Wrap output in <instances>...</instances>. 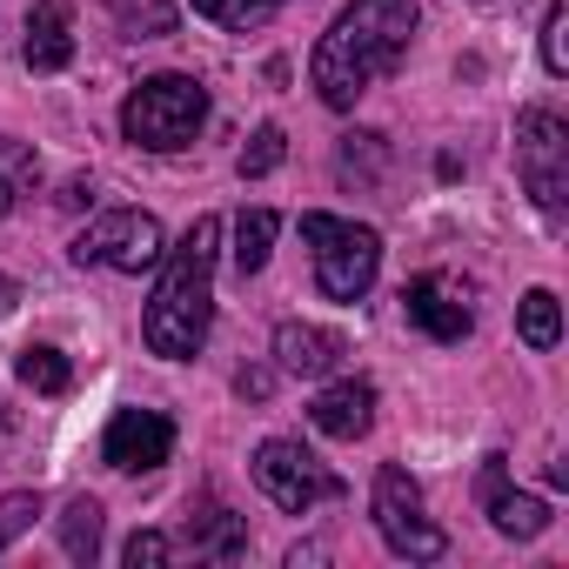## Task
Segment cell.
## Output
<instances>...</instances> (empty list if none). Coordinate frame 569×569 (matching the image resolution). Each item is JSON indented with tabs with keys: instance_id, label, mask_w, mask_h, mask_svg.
Listing matches in <instances>:
<instances>
[{
	"instance_id": "277c9868",
	"label": "cell",
	"mask_w": 569,
	"mask_h": 569,
	"mask_svg": "<svg viewBox=\"0 0 569 569\" xmlns=\"http://www.w3.org/2000/svg\"><path fill=\"white\" fill-rule=\"evenodd\" d=\"M302 241L316 254V289L329 302H362L382 274V234L369 221H342V214H302Z\"/></svg>"
},
{
	"instance_id": "ba28073f",
	"label": "cell",
	"mask_w": 569,
	"mask_h": 569,
	"mask_svg": "<svg viewBox=\"0 0 569 569\" xmlns=\"http://www.w3.org/2000/svg\"><path fill=\"white\" fill-rule=\"evenodd\" d=\"M254 489L274 502V509H289V516H309L316 502H329V496H342V482L302 449V442H289V436H268L261 449H254Z\"/></svg>"
},
{
	"instance_id": "44dd1931",
	"label": "cell",
	"mask_w": 569,
	"mask_h": 569,
	"mask_svg": "<svg viewBox=\"0 0 569 569\" xmlns=\"http://www.w3.org/2000/svg\"><path fill=\"white\" fill-rule=\"evenodd\" d=\"M281 154H289V134H281L274 121H261V128L248 134V148L234 154V168H241V181H261V174L281 168Z\"/></svg>"
},
{
	"instance_id": "4fadbf2b",
	"label": "cell",
	"mask_w": 569,
	"mask_h": 569,
	"mask_svg": "<svg viewBox=\"0 0 569 569\" xmlns=\"http://www.w3.org/2000/svg\"><path fill=\"white\" fill-rule=\"evenodd\" d=\"M336 362H342V336H329V329H316V322H281V329H274V369H281V376L322 382Z\"/></svg>"
},
{
	"instance_id": "4316f807",
	"label": "cell",
	"mask_w": 569,
	"mask_h": 569,
	"mask_svg": "<svg viewBox=\"0 0 569 569\" xmlns=\"http://www.w3.org/2000/svg\"><path fill=\"white\" fill-rule=\"evenodd\" d=\"M268 389H274V369H241L234 376V396H248V402H268Z\"/></svg>"
},
{
	"instance_id": "30bf717a",
	"label": "cell",
	"mask_w": 569,
	"mask_h": 569,
	"mask_svg": "<svg viewBox=\"0 0 569 569\" xmlns=\"http://www.w3.org/2000/svg\"><path fill=\"white\" fill-rule=\"evenodd\" d=\"M402 316L409 329H422L429 342H462L476 329V309H469V281L456 274H416L402 289Z\"/></svg>"
},
{
	"instance_id": "e0dca14e",
	"label": "cell",
	"mask_w": 569,
	"mask_h": 569,
	"mask_svg": "<svg viewBox=\"0 0 569 569\" xmlns=\"http://www.w3.org/2000/svg\"><path fill=\"white\" fill-rule=\"evenodd\" d=\"M14 376H21V389H34V396H68V389H74L68 356L48 349V342H28V349L14 356Z\"/></svg>"
},
{
	"instance_id": "603a6c76",
	"label": "cell",
	"mask_w": 569,
	"mask_h": 569,
	"mask_svg": "<svg viewBox=\"0 0 569 569\" xmlns=\"http://www.w3.org/2000/svg\"><path fill=\"white\" fill-rule=\"evenodd\" d=\"M389 168V141L382 134H349L342 141V181H376Z\"/></svg>"
},
{
	"instance_id": "484cf974",
	"label": "cell",
	"mask_w": 569,
	"mask_h": 569,
	"mask_svg": "<svg viewBox=\"0 0 569 569\" xmlns=\"http://www.w3.org/2000/svg\"><path fill=\"white\" fill-rule=\"evenodd\" d=\"M121 556H128V569H161V562H168V556H174V542H168V536H161V529H134V536H128V549H121Z\"/></svg>"
},
{
	"instance_id": "8992f818",
	"label": "cell",
	"mask_w": 569,
	"mask_h": 569,
	"mask_svg": "<svg viewBox=\"0 0 569 569\" xmlns=\"http://www.w3.org/2000/svg\"><path fill=\"white\" fill-rule=\"evenodd\" d=\"M516 174L542 214H562V201H569V128H562V114H549V108L516 114Z\"/></svg>"
},
{
	"instance_id": "f546056e",
	"label": "cell",
	"mask_w": 569,
	"mask_h": 569,
	"mask_svg": "<svg viewBox=\"0 0 569 569\" xmlns=\"http://www.w3.org/2000/svg\"><path fill=\"white\" fill-rule=\"evenodd\" d=\"M14 194H21V188H14V174H8V168H0V214H8V208H14Z\"/></svg>"
},
{
	"instance_id": "4dcf8cb0",
	"label": "cell",
	"mask_w": 569,
	"mask_h": 569,
	"mask_svg": "<svg viewBox=\"0 0 569 569\" xmlns=\"http://www.w3.org/2000/svg\"><path fill=\"white\" fill-rule=\"evenodd\" d=\"M0 429H14V422H8V416H0Z\"/></svg>"
},
{
	"instance_id": "ffe728a7",
	"label": "cell",
	"mask_w": 569,
	"mask_h": 569,
	"mask_svg": "<svg viewBox=\"0 0 569 569\" xmlns=\"http://www.w3.org/2000/svg\"><path fill=\"white\" fill-rule=\"evenodd\" d=\"M108 8H114V21H121L128 41H161V34H174V8H168V0H108Z\"/></svg>"
},
{
	"instance_id": "7c38bea8",
	"label": "cell",
	"mask_w": 569,
	"mask_h": 569,
	"mask_svg": "<svg viewBox=\"0 0 569 569\" xmlns=\"http://www.w3.org/2000/svg\"><path fill=\"white\" fill-rule=\"evenodd\" d=\"M309 422L329 436V442H362L369 429H376V389L369 382H329L316 402H309Z\"/></svg>"
},
{
	"instance_id": "cb8c5ba5",
	"label": "cell",
	"mask_w": 569,
	"mask_h": 569,
	"mask_svg": "<svg viewBox=\"0 0 569 569\" xmlns=\"http://www.w3.org/2000/svg\"><path fill=\"white\" fill-rule=\"evenodd\" d=\"M542 68L569 74V0H549V14H542Z\"/></svg>"
},
{
	"instance_id": "f1b7e54d",
	"label": "cell",
	"mask_w": 569,
	"mask_h": 569,
	"mask_svg": "<svg viewBox=\"0 0 569 569\" xmlns=\"http://www.w3.org/2000/svg\"><path fill=\"white\" fill-rule=\"evenodd\" d=\"M88 201H94V188H88V181H68V188H61V208H88Z\"/></svg>"
},
{
	"instance_id": "7a4b0ae2",
	"label": "cell",
	"mask_w": 569,
	"mask_h": 569,
	"mask_svg": "<svg viewBox=\"0 0 569 569\" xmlns=\"http://www.w3.org/2000/svg\"><path fill=\"white\" fill-rule=\"evenodd\" d=\"M214 261H221V221L201 214L168 254H161V281L141 316V342L161 362H194L208 329H214Z\"/></svg>"
},
{
	"instance_id": "83f0119b",
	"label": "cell",
	"mask_w": 569,
	"mask_h": 569,
	"mask_svg": "<svg viewBox=\"0 0 569 569\" xmlns=\"http://www.w3.org/2000/svg\"><path fill=\"white\" fill-rule=\"evenodd\" d=\"M14 302H21V281H14V274H0V322L14 316Z\"/></svg>"
},
{
	"instance_id": "5b68a950",
	"label": "cell",
	"mask_w": 569,
	"mask_h": 569,
	"mask_svg": "<svg viewBox=\"0 0 569 569\" xmlns=\"http://www.w3.org/2000/svg\"><path fill=\"white\" fill-rule=\"evenodd\" d=\"M161 254H168V234L148 208H108L68 248L74 268H114V274H148V268H161Z\"/></svg>"
},
{
	"instance_id": "8fae6325",
	"label": "cell",
	"mask_w": 569,
	"mask_h": 569,
	"mask_svg": "<svg viewBox=\"0 0 569 569\" xmlns=\"http://www.w3.org/2000/svg\"><path fill=\"white\" fill-rule=\"evenodd\" d=\"M482 509H489L496 536H509V542H536L549 529V502L529 496V489H509V462L502 456H482Z\"/></svg>"
},
{
	"instance_id": "2e32d148",
	"label": "cell",
	"mask_w": 569,
	"mask_h": 569,
	"mask_svg": "<svg viewBox=\"0 0 569 569\" xmlns=\"http://www.w3.org/2000/svg\"><path fill=\"white\" fill-rule=\"evenodd\" d=\"M274 234H281V214L274 208H241L234 214V274H261L268 254H274Z\"/></svg>"
},
{
	"instance_id": "6da1fadb",
	"label": "cell",
	"mask_w": 569,
	"mask_h": 569,
	"mask_svg": "<svg viewBox=\"0 0 569 569\" xmlns=\"http://www.w3.org/2000/svg\"><path fill=\"white\" fill-rule=\"evenodd\" d=\"M416 21H422V0H349L309 61V88L322 94V108L342 114L382 74H396L409 41H416Z\"/></svg>"
},
{
	"instance_id": "5bb4252c",
	"label": "cell",
	"mask_w": 569,
	"mask_h": 569,
	"mask_svg": "<svg viewBox=\"0 0 569 569\" xmlns=\"http://www.w3.org/2000/svg\"><path fill=\"white\" fill-rule=\"evenodd\" d=\"M21 61H28L34 74H61V68L74 61V34H68V8H61V0H34V8H28Z\"/></svg>"
},
{
	"instance_id": "3957f363",
	"label": "cell",
	"mask_w": 569,
	"mask_h": 569,
	"mask_svg": "<svg viewBox=\"0 0 569 569\" xmlns=\"http://www.w3.org/2000/svg\"><path fill=\"white\" fill-rule=\"evenodd\" d=\"M208 121V88L194 74H148L128 101H121V134L148 154H174L201 134Z\"/></svg>"
},
{
	"instance_id": "9c48e42d",
	"label": "cell",
	"mask_w": 569,
	"mask_h": 569,
	"mask_svg": "<svg viewBox=\"0 0 569 569\" xmlns=\"http://www.w3.org/2000/svg\"><path fill=\"white\" fill-rule=\"evenodd\" d=\"M174 456V422L161 409H114L101 429V462L121 476H148Z\"/></svg>"
},
{
	"instance_id": "d4e9b609",
	"label": "cell",
	"mask_w": 569,
	"mask_h": 569,
	"mask_svg": "<svg viewBox=\"0 0 569 569\" xmlns=\"http://www.w3.org/2000/svg\"><path fill=\"white\" fill-rule=\"evenodd\" d=\"M34 516H41V496H34V489L0 496V549H8L14 536H28V529H34Z\"/></svg>"
},
{
	"instance_id": "9a60e30c",
	"label": "cell",
	"mask_w": 569,
	"mask_h": 569,
	"mask_svg": "<svg viewBox=\"0 0 569 569\" xmlns=\"http://www.w3.org/2000/svg\"><path fill=\"white\" fill-rule=\"evenodd\" d=\"M181 542H188L201 562H234V556L248 549V522H241L234 509H221V502H201V516H188Z\"/></svg>"
},
{
	"instance_id": "7402d4cb",
	"label": "cell",
	"mask_w": 569,
	"mask_h": 569,
	"mask_svg": "<svg viewBox=\"0 0 569 569\" xmlns=\"http://www.w3.org/2000/svg\"><path fill=\"white\" fill-rule=\"evenodd\" d=\"M274 8H281V0H194V14H208V21H214V28H228V34L261 28Z\"/></svg>"
},
{
	"instance_id": "52a82bcc",
	"label": "cell",
	"mask_w": 569,
	"mask_h": 569,
	"mask_svg": "<svg viewBox=\"0 0 569 569\" xmlns=\"http://www.w3.org/2000/svg\"><path fill=\"white\" fill-rule=\"evenodd\" d=\"M376 529L409 562H442L449 556V536L422 516V489H416V476L402 462H382L376 469Z\"/></svg>"
},
{
	"instance_id": "ac0fdd59",
	"label": "cell",
	"mask_w": 569,
	"mask_h": 569,
	"mask_svg": "<svg viewBox=\"0 0 569 569\" xmlns=\"http://www.w3.org/2000/svg\"><path fill=\"white\" fill-rule=\"evenodd\" d=\"M101 516H108V509H101L94 496H74V502L61 509V549H68L74 562H94V556H101Z\"/></svg>"
},
{
	"instance_id": "d6986e66",
	"label": "cell",
	"mask_w": 569,
	"mask_h": 569,
	"mask_svg": "<svg viewBox=\"0 0 569 569\" xmlns=\"http://www.w3.org/2000/svg\"><path fill=\"white\" fill-rule=\"evenodd\" d=\"M516 329H522L529 349H556V342H562V302H556L549 289H529V296L516 302Z\"/></svg>"
}]
</instances>
